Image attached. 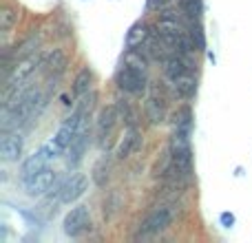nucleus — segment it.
I'll return each instance as SVG.
<instances>
[{
    "label": "nucleus",
    "mask_w": 252,
    "mask_h": 243,
    "mask_svg": "<svg viewBox=\"0 0 252 243\" xmlns=\"http://www.w3.org/2000/svg\"><path fill=\"white\" fill-rule=\"evenodd\" d=\"M40 69V56H25L18 58L16 62L11 64V69L4 73V91L2 97L13 93L16 89H20L22 84H27L31 80V75Z\"/></svg>",
    "instance_id": "nucleus-1"
},
{
    "label": "nucleus",
    "mask_w": 252,
    "mask_h": 243,
    "mask_svg": "<svg viewBox=\"0 0 252 243\" xmlns=\"http://www.w3.org/2000/svg\"><path fill=\"white\" fill-rule=\"evenodd\" d=\"M115 84H118V89L124 95H142L148 89L146 69L135 66V64H130V62H124V64L120 66L118 75H115Z\"/></svg>",
    "instance_id": "nucleus-2"
},
{
    "label": "nucleus",
    "mask_w": 252,
    "mask_h": 243,
    "mask_svg": "<svg viewBox=\"0 0 252 243\" xmlns=\"http://www.w3.org/2000/svg\"><path fill=\"white\" fill-rule=\"evenodd\" d=\"M173 221H175L173 206H155V208L142 219L137 237H144V239H146V237H157L168 230V228L173 226Z\"/></svg>",
    "instance_id": "nucleus-3"
},
{
    "label": "nucleus",
    "mask_w": 252,
    "mask_h": 243,
    "mask_svg": "<svg viewBox=\"0 0 252 243\" xmlns=\"http://www.w3.org/2000/svg\"><path fill=\"white\" fill-rule=\"evenodd\" d=\"M144 115H146L151 126L164 124L166 118H168V102H166V95L159 89L153 87L146 93V97H144Z\"/></svg>",
    "instance_id": "nucleus-4"
},
{
    "label": "nucleus",
    "mask_w": 252,
    "mask_h": 243,
    "mask_svg": "<svg viewBox=\"0 0 252 243\" xmlns=\"http://www.w3.org/2000/svg\"><path fill=\"white\" fill-rule=\"evenodd\" d=\"M66 66H69V56L64 53V49L56 47V49H49L40 56V71L47 75L49 80L58 82V80L64 75Z\"/></svg>",
    "instance_id": "nucleus-5"
},
{
    "label": "nucleus",
    "mask_w": 252,
    "mask_h": 243,
    "mask_svg": "<svg viewBox=\"0 0 252 243\" xmlns=\"http://www.w3.org/2000/svg\"><path fill=\"white\" fill-rule=\"evenodd\" d=\"M87 190H89V177L84 173H75L64 183L58 186V199H60V204H73Z\"/></svg>",
    "instance_id": "nucleus-6"
},
{
    "label": "nucleus",
    "mask_w": 252,
    "mask_h": 243,
    "mask_svg": "<svg viewBox=\"0 0 252 243\" xmlns=\"http://www.w3.org/2000/svg\"><path fill=\"white\" fill-rule=\"evenodd\" d=\"M91 226V213H89V206H75L69 213L64 214V221H62V228L69 237H80L82 232L89 230Z\"/></svg>",
    "instance_id": "nucleus-7"
},
{
    "label": "nucleus",
    "mask_w": 252,
    "mask_h": 243,
    "mask_svg": "<svg viewBox=\"0 0 252 243\" xmlns=\"http://www.w3.org/2000/svg\"><path fill=\"white\" fill-rule=\"evenodd\" d=\"M58 182V173L53 168H42L40 173H35L33 177L25 179V192L29 197H42L51 190V186Z\"/></svg>",
    "instance_id": "nucleus-8"
},
{
    "label": "nucleus",
    "mask_w": 252,
    "mask_h": 243,
    "mask_svg": "<svg viewBox=\"0 0 252 243\" xmlns=\"http://www.w3.org/2000/svg\"><path fill=\"white\" fill-rule=\"evenodd\" d=\"M22 148H25V139L22 135L16 130H4L2 139H0V159L11 164V161H18L22 157Z\"/></svg>",
    "instance_id": "nucleus-9"
},
{
    "label": "nucleus",
    "mask_w": 252,
    "mask_h": 243,
    "mask_svg": "<svg viewBox=\"0 0 252 243\" xmlns=\"http://www.w3.org/2000/svg\"><path fill=\"white\" fill-rule=\"evenodd\" d=\"M122 120L120 118V111L115 104L106 106V109H102L100 118H97V124H95V135H97V142L100 144H106V139L111 137V135L115 133V126H118V122Z\"/></svg>",
    "instance_id": "nucleus-10"
},
{
    "label": "nucleus",
    "mask_w": 252,
    "mask_h": 243,
    "mask_svg": "<svg viewBox=\"0 0 252 243\" xmlns=\"http://www.w3.org/2000/svg\"><path fill=\"white\" fill-rule=\"evenodd\" d=\"M155 31L159 35H177L184 31V25H182V18L175 9H161L159 18H157V25H155Z\"/></svg>",
    "instance_id": "nucleus-11"
},
{
    "label": "nucleus",
    "mask_w": 252,
    "mask_h": 243,
    "mask_svg": "<svg viewBox=\"0 0 252 243\" xmlns=\"http://www.w3.org/2000/svg\"><path fill=\"white\" fill-rule=\"evenodd\" d=\"M142 144V135H139L137 126H128V130L124 133V139L118 144V151H115V157L118 159H128L135 151Z\"/></svg>",
    "instance_id": "nucleus-12"
},
{
    "label": "nucleus",
    "mask_w": 252,
    "mask_h": 243,
    "mask_svg": "<svg viewBox=\"0 0 252 243\" xmlns=\"http://www.w3.org/2000/svg\"><path fill=\"white\" fill-rule=\"evenodd\" d=\"M168 87L173 91V97H177V100H190L197 93V78L192 73H188L184 78H179L177 82L168 84Z\"/></svg>",
    "instance_id": "nucleus-13"
},
{
    "label": "nucleus",
    "mask_w": 252,
    "mask_h": 243,
    "mask_svg": "<svg viewBox=\"0 0 252 243\" xmlns=\"http://www.w3.org/2000/svg\"><path fill=\"white\" fill-rule=\"evenodd\" d=\"M153 31L148 29L146 22H135L133 27L128 29V33H126V49H139L144 47V44L148 42V38H151Z\"/></svg>",
    "instance_id": "nucleus-14"
},
{
    "label": "nucleus",
    "mask_w": 252,
    "mask_h": 243,
    "mask_svg": "<svg viewBox=\"0 0 252 243\" xmlns=\"http://www.w3.org/2000/svg\"><path fill=\"white\" fill-rule=\"evenodd\" d=\"M89 144H91V130L84 126V128L78 133V137H75L69 146V164H78V161L82 159L87 148H89Z\"/></svg>",
    "instance_id": "nucleus-15"
},
{
    "label": "nucleus",
    "mask_w": 252,
    "mask_h": 243,
    "mask_svg": "<svg viewBox=\"0 0 252 243\" xmlns=\"http://www.w3.org/2000/svg\"><path fill=\"white\" fill-rule=\"evenodd\" d=\"M91 87H93V71L89 69V66H84V69H80L78 75L73 78V87H71L73 97L89 95V93H91Z\"/></svg>",
    "instance_id": "nucleus-16"
},
{
    "label": "nucleus",
    "mask_w": 252,
    "mask_h": 243,
    "mask_svg": "<svg viewBox=\"0 0 252 243\" xmlns=\"http://www.w3.org/2000/svg\"><path fill=\"white\" fill-rule=\"evenodd\" d=\"M16 25H18V11L13 7H9V4H4L2 11H0V31H2V35L11 33V29Z\"/></svg>",
    "instance_id": "nucleus-17"
},
{
    "label": "nucleus",
    "mask_w": 252,
    "mask_h": 243,
    "mask_svg": "<svg viewBox=\"0 0 252 243\" xmlns=\"http://www.w3.org/2000/svg\"><path fill=\"white\" fill-rule=\"evenodd\" d=\"M40 47V35H35V33H31L29 38L25 40V42L18 47V51H16V60L18 58H25V56H33V51Z\"/></svg>",
    "instance_id": "nucleus-18"
},
{
    "label": "nucleus",
    "mask_w": 252,
    "mask_h": 243,
    "mask_svg": "<svg viewBox=\"0 0 252 243\" xmlns=\"http://www.w3.org/2000/svg\"><path fill=\"white\" fill-rule=\"evenodd\" d=\"M182 13H186L188 20H199L201 0H182Z\"/></svg>",
    "instance_id": "nucleus-19"
},
{
    "label": "nucleus",
    "mask_w": 252,
    "mask_h": 243,
    "mask_svg": "<svg viewBox=\"0 0 252 243\" xmlns=\"http://www.w3.org/2000/svg\"><path fill=\"white\" fill-rule=\"evenodd\" d=\"M93 179H95V183L97 186H104L106 182H109V177H111V164L106 159H102L100 164L95 166V170H93Z\"/></svg>",
    "instance_id": "nucleus-20"
},
{
    "label": "nucleus",
    "mask_w": 252,
    "mask_h": 243,
    "mask_svg": "<svg viewBox=\"0 0 252 243\" xmlns=\"http://www.w3.org/2000/svg\"><path fill=\"white\" fill-rule=\"evenodd\" d=\"M118 111H120V118H122V122H126L128 126H135V113H133V109H130V102L128 100H118Z\"/></svg>",
    "instance_id": "nucleus-21"
},
{
    "label": "nucleus",
    "mask_w": 252,
    "mask_h": 243,
    "mask_svg": "<svg viewBox=\"0 0 252 243\" xmlns=\"http://www.w3.org/2000/svg\"><path fill=\"white\" fill-rule=\"evenodd\" d=\"M166 2H168V0H148V9H164L166 7Z\"/></svg>",
    "instance_id": "nucleus-22"
},
{
    "label": "nucleus",
    "mask_w": 252,
    "mask_h": 243,
    "mask_svg": "<svg viewBox=\"0 0 252 243\" xmlns=\"http://www.w3.org/2000/svg\"><path fill=\"white\" fill-rule=\"evenodd\" d=\"M221 219H223V223H232V217H228V214H223Z\"/></svg>",
    "instance_id": "nucleus-23"
}]
</instances>
